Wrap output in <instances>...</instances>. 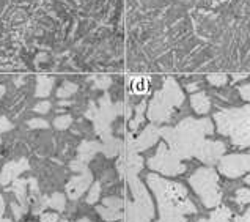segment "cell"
<instances>
[{
	"mask_svg": "<svg viewBox=\"0 0 250 222\" xmlns=\"http://www.w3.org/2000/svg\"><path fill=\"white\" fill-rule=\"evenodd\" d=\"M159 131L175 156L180 159H189V157L197 156L206 140L205 135L212 134L214 126L208 118H188L181 121L176 128H162Z\"/></svg>",
	"mask_w": 250,
	"mask_h": 222,
	"instance_id": "6da1fadb",
	"label": "cell"
},
{
	"mask_svg": "<svg viewBox=\"0 0 250 222\" xmlns=\"http://www.w3.org/2000/svg\"><path fill=\"white\" fill-rule=\"evenodd\" d=\"M146 183L158 199L161 218L186 216L197 213V206L188 199V189L181 183L167 181L156 174L146 177Z\"/></svg>",
	"mask_w": 250,
	"mask_h": 222,
	"instance_id": "7a4b0ae2",
	"label": "cell"
},
{
	"mask_svg": "<svg viewBox=\"0 0 250 222\" xmlns=\"http://www.w3.org/2000/svg\"><path fill=\"white\" fill-rule=\"evenodd\" d=\"M217 130L228 135L233 145L239 148L250 147V106L239 109H225L214 115Z\"/></svg>",
	"mask_w": 250,
	"mask_h": 222,
	"instance_id": "3957f363",
	"label": "cell"
},
{
	"mask_svg": "<svg viewBox=\"0 0 250 222\" xmlns=\"http://www.w3.org/2000/svg\"><path fill=\"white\" fill-rule=\"evenodd\" d=\"M183 91L178 87V84L171 77L166 79L162 90H159L151 99L148 107V117L151 121H168L171 113H173V107L181 106L183 103Z\"/></svg>",
	"mask_w": 250,
	"mask_h": 222,
	"instance_id": "277c9868",
	"label": "cell"
},
{
	"mask_svg": "<svg viewBox=\"0 0 250 222\" xmlns=\"http://www.w3.org/2000/svg\"><path fill=\"white\" fill-rule=\"evenodd\" d=\"M189 184L197 192L206 208H214L222 200V191L219 186V175L214 169L202 167L189 177Z\"/></svg>",
	"mask_w": 250,
	"mask_h": 222,
	"instance_id": "5b68a950",
	"label": "cell"
},
{
	"mask_svg": "<svg viewBox=\"0 0 250 222\" xmlns=\"http://www.w3.org/2000/svg\"><path fill=\"white\" fill-rule=\"evenodd\" d=\"M129 183L134 196V202L129 205L127 211V222H151L153 218V203L145 186L137 178V175H129Z\"/></svg>",
	"mask_w": 250,
	"mask_h": 222,
	"instance_id": "8992f818",
	"label": "cell"
},
{
	"mask_svg": "<svg viewBox=\"0 0 250 222\" xmlns=\"http://www.w3.org/2000/svg\"><path fill=\"white\" fill-rule=\"evenodd\" d=\"M148 166L151 170L159 172V174H164L167 177H176L186 172V166L181 162V159L175 156L166 144H161L158 147L156 155L148 159Z\"/></svg>",
	"mask_w": 250,
	"mask_h": 222,
	"instance_id": "52a82bcc",
	"label": "cell"
},
{
	"mask_svg": "<svg viewBox=\"0 0 250 222\" xmlns=\"http://www.w3.org/2000/svg\"><path fill=\"white\" fill-rule=\"evenodd\" d=\"M250 170V155H228L219 161V172L228 178H238Z\"/></svg>",
	"mask_w": 250,
	"mask_h": 222,
	"instance_id": "ba28073f",
	"label": "cell"
},
{
	"mask_svg": "<svg viewBox=\"0 0 250 222\" xmlns=\"http://www.w3.org/2000/svg\"><path fill=\"white\" fill-rule=\"evenodd\" d=\"M225 144L224 142H219V140H205L203 147L200 148V152L197 153L195 157H198L200 161L208 164V166H214V164H217L220 159H222V156L225 153Z\"/></svg>",
	"mask_w": 250,
	"mask_h": 222,
	"instance_id": "9c48e42d",
	"label": "cell"
},
{
	"mask_svg": "<svg viewBox=\"0 0 250 222\" xmlns=\"http://www.w3.org/2000/svg\"><path fill=\"white\" fill-rule=\"evenodd\" d=\"M93 181V175L90 172H83L82 175H77L74 178H71L66 184V194L69 199H79L85 191L90 188V184Z\"/></svg>",
	"mask_w": 250,
	"mask_h": 222,
	"instance_id": "30bf717a",
	"label": "cell"
},
{
	"mask_svg": "<svg viewBox=\"0 0 250 222\" xmlns=\"http://www.w3.org/2000/svg\"><path fill=\"white\" fill-rule=\"evenodd\" d=\"M159 135H161V131L156 126H151V125L146 126L145 130L142 131V134L139 135V139L134 142V152L135 153L144 152V150L154 145L156 140L159 139Z\"/></svg>",
	"mask_w": 250,
	"mask_h": 222,
	"instance_id": "8fae6325",
	"label": "cell"
},
{
	"mask_svg": "<svg viewBox=\"0 0 250 222\" xmlns=\"http://www.w3.org/2000/svg\"><path fill=\"white\" fill-rule=\"evenodd\" d=\"M25 169H28V162L25 159H21L19 162L5 164V167L0 172V183H2V186L10 184L13 180H16L18 175L22 174Z\"/></svg>",
	"mask_w": 250,
	"mask_h": 222,
	"instance_id": "7c38bea8",
	"label": "cell"
},
{
	"mask_svg": "<svg viewBox=\"0 0 250 222\" xmlns=\"http://www.w3.org/2000/svg\"><path fill=\"white\" fill-rule=\"evenodd\" d=\"M190 103H192V107L195 109L197 113H206L209 111V98L205 95V93H197L190 98Z\"/></svg>",
	"mask_w": 250,
	"mask_h": 222,
	"instance_id": "4fadbf2b",
	"label": "cell"
},
{
	"mask_svg": "<svg viewBox=\"0 0 250 222\" xmlns=\"http://www.w3.org/2000/svg\"><path fill=\"white\" fill-rule=\"evenodd\" d=\"M231 219V211L227 206H220V208L214 210L208 219H200L198 222H230Z\"/></svg>",
	"mask_w": 250,
	"mask_h": 222,
	"instance_id": "5bb4252c",
	"label": "cell"
},
{
	"mask_svg": "<svg viewBox=\"0 0 250 222\" xmlns=\"http://www.w3.org/2000/svg\"><path fill=\"white\" fill-rule=\"evenodd\" d=\"M131 87L135 95H145V93L149 90V79L145 76L134 77L131 81Z\"/></svg>",
	"mask_w": 250,
	"mask_h": 222,
	"instance_id": "9a60e30c",
	"label": "cell"
},
{
	"mask_svg": "<svg viewBox=\"0 0 250 222\" xmlns=\"http://www.w3.org/2000/svg\"><path fill=\"white\" fill-rule=\"evenodd\" d=\"M25 186H27L25 180H16L11 188H8V191H13L18 196V200L22 205V208H25Z\"/></svg>",
	"mask_w": 250,
	"mask_h": 222,
	"instance_id": "2e32d148",
	"label": "cell"
},
{
	"mask_svg": "<svg viewBox=\"0 0 250 222\" xmlns=\"http://www.w3.org/2000/svg\"><path fill=\"white\" fill-rule=\"evenodd\" d=\"M99 150L98 144H82V147L79 148V161L87 164V161H90L93 155Z\"/></svg>",
	"mask_w": 250,
	"mask_h": 222,
	"instance_id": "e0dca14e",
	"label": "cell"
},
{
	"mask_svg": "<svg viewBox=\"0 0 250 222\" xmlns=\"http://www.w3.org/2000/svg\"><path fill=\"white\" fill-rule=\"evenodd\" d=\"M98 213L101 214V218L105 219V221H120L121 218L125 216L123 213L120 210H113V208H107V206H98Z\"/></svg>",
	"mask_w": 250,
	"mask_h": 222,
	"instance_id": "ac0fdd59",
	"label": "cell"
},
{
	"mask_svg": "<svg viewBox=\"0 0 250 222\" xmlns=\"http://www.w3.org/2000/svg\"><path fill=\"white\" fill-rule=\"evenodd\" d=\"M246 183L250 184V175L246 177ZM234 200L239 203V205H246V203H250V189H238L236 191V197Z\"/></svg>",
	"mask_w": 250,
	"mask_h": 222,
	"instance_id": "d6986e66",
	"label": "cell"
},
{
	"mask_svg": "<svg viewBox=\"0 0 250 222\" xmlns=\"http://www.w3.org/2000/svg\"><path fill=\"white\" fill-rule=\"evenodd\" d=\"M46 203L51 206V208L62 211L63 208H65V196H63V194H54Z\"/></svg>",
	"mask_w": 250,
	"mask_h": 222,
	"instance_id": "ffe728a7",
	"label": "cell"
},
{
	"mask_svg": "<svg viewBox=\"0 0 250 222\" xmlns=\"http://www.w3.org/2000/svg\"><path fill=\"white\" fill-rule=\"evenodd\" d=\"M145 107H146V101H142L137 107V111H135V118L132 120V123H131V130H137V126L144 121V111H145Z\"/></svg>",
	"mask_w": 250,
	"mask_h": 222,
	"instance_id": "44dd1931",
	"label": "cell"
},
{
	"mask_svg": "<svg viewBox=\"0 0 250 222\" xmlns=\"http://www.w3.org/2000/svg\"><path fill=\"white\" fill-rule=\"evenodd\" d=\"M101 197V183H95L87 196V203H96Z\"/></svg>",
	"mask_w": 250,
	"mask_h": 222,
	"instance_id": "7402d4cb",
	"label": "cell"
},
{
	"mask_svg": "<svg viewBox=\"0 0 250 222\" xmlns=\"http://www.w3.org/2000/svg\"><path fill=\"white\" fill-rule=\"evenodd\" d=\"M103 205L107 206V208L121 210V208H123L125 202H123L121 199H118V197H105V199L103 200Z\"/></svg>",
	"mask_w": 250,
	"mask_h": 222,
	"instance_id": "603a6c76",
	"label": "cell"
},
{
	"mask_svg": "<svg viewBox=\"0 0 250 222\" xmlns=\"http://www.w3.org/2000/svg\"><path fill=\"white\" fill-rule=\"evenodd\" d=\"M208 81L212 85H224L228 81V76L225 73H216V74H209L208 76Z\"/></svg>",
	"mask_w": 250,
	"mask_h": 222,
	"instance_id": "cb8c5ba5",
	"label": "cell"
},
{
	"mask_svg": "<svg viewBox=\"0 0 250 222\" xmlns=\"http://www.w3.org/2000/svg\"><path fill=\"white\" fill-rule=\"evenodd\" d=\"M71 123V118L69 117H60L55 120V126L59 128V130H65V128H68Z\"/></svg>",
	"mask_w": 250,
	"mask_h": 222,
	"instance_id": "d4e9b609",
	"label": "cell"
},
{
	"mask_svg": "<svg viewBox=\"0 0 250 222\" xmlns=\"http://www.w3.org/2000/svg\"><path fill=\"white\" fill-rule=\"evenodd\" d=\"M71 169L76 170V172H87V164L79 161V159H76V161L71 162Z\"/></svg>",
	"mask_w": 250,
	"mask_h": 222,
	"instance_id": "484cf974",
	"label": "cell"
},
{
	"mask_svg": "<svg viewBox=\"0 0 250 222\" xmlns=\"http://www.w3.org/2000/svg\"><path fill=\"white\" fill-rule=\"evenodd\" d=\"M59 221V214L57 213H44L41 216V222H57Z\"/></svg>",
	"mask_w": 250,
	"mask_h": 222,
	"instance_id": "4316f807",
	"label": "cell"
},
{
	"mask_svg": "<svg viewBox=\"0 0 250 222\" xmlns=\"http://www.w3.org/2000/svg\"><path fill=\"white\" fill-rule=\"evenodd\" d=\"M158 222H186V216H171V218H161Z\"/></svg>",
	"mask_w": 250,
	"mask_h": 222,
	"instance_id": "83f0119b",
	"label": "cell"
},
{
	"mask_svg": "<svg viewBox=\"0 0 250 222\" xmlns=\"http://www.w3.org/2000/svg\"><path fill=\"white\" fill-rule=\"evenodd\" d=\"M239 93L242 95V98L247 99V101H250V84L249 85H242V87L239 89Z\"/></svg>",
	"mask_w": 250,
	"mask_h": 222,
	"instance_id": "f1b7e54d",
	"label": "cell"
},
{
	"mask_svg": "<svg viewBox=\"0 0 250 222\" xmlns=\"http://www.w3.org/2000/svg\"><path fill=\"white\" fill-rule=\"evenodd\" d=\"M233 222H250V210H247L242 216H236L233 219Z\"/></svg>",
	"mask_w": 250,
	"mask_h": 222,
	"instance_id": "f546056e",
	"label": "cell"
},
{
	"mask_svg": "<svg viewBox=\"0 0 250 222\" xmlns=\"http://www.w3.org/2000/svg\"><path fill=\"white\" fill-rule=\"evenodd\" d=\"M11 206H13V211H14V216H16L18 219H19L21 216H22V211H25V210H22V208H19V206H18L16 203H13Z\"/></svg>",
	"mask_w": 250,
	"mask_h": 222,
	"instance_id": "4dcf8cb0",
	"label": "cell"
},
{
	"mask_svg": "<svg viewBox=\"0 0 250 222\" xmlns=\"http://www.w3.org/2000/svg\"><path fill=\"white\" fill-rule=\"evenodd\" d=\"M30 126H42V128H44V126H47V125H46V123H44V121H42V120H32Z\"/></svg>",
	"mask_w": 250,
	"mask_h": 222,
	"instance_id": "1f68e13d",
	"label": "cell"
},
{
	"mask_svg": "<svg viewBox=\"0 0 250 222\" xmlns=\"http://www.w3.org/2000/svg\"><path fill=\"white\" fill-rule=\"evenodd\" d=\"M47 107H49V104H47V103H44V104L37 106V109H35V111H38V112H46V111H47Z\"/></svg>",
	"mask_w": 250,
	"mask_h": 222,
	"instance_id": "d6a6232c",
	"label": "cell"
},
{
	"mask_svg": "<svg viewBox=\"0 0 250 222\" xmlns=\"http://www.w3.org/2000/svg\"><path fill=\"white\" fill-rule=\"evenodd\" d=\"M3 210H5V200H3V197H0V218H2Z\"/></svg>",
	"mask_w": 250,
	"mask_h": 222,
	"instance_id": "836d02e7",
	"label": "cell"
},
{
	"mask_svg": "<svg viewBox=\"0 0 250 222\" xmlns=\"http://www.w3.org/2000/svg\"><path fill=\"white\" fill-rule=\"evenodd\" d=\"M247 74H233V79L234 81H241V79H246Z\"/></svg>",
	"mask_w": 250,
	"mask_h": 222,
	"instance_id": "e575fe53",
	"label": "cell"
},
{
	"mask_svg": "<svg viewBox=\"0 0 250 222\" xmlns=\"http://www.w3.org/2000/svg\"><path fill=\"white\" fill-rule=\"evenodd\" d=\"M77 222H91V221H88V219H81V221H77Z\"/></svg>",
	"mask_w": 250,
	"mask_h": 222,
	"instance_id": "d590c367",
	"label": "cell"
},
{
	"mask_svg": "<svg viewBox=\"0 0 250 222\" xmlns=\"http://www.w3.org/2000/svg\"><path fill=\"white\" fill-rule=\"evenodd\" d=\"M0 222H11L10 219H0Z\"/></svg>",
	"mask_w": 250,
	"mask_h": 222,
	"instance_id": "8d00e7d4",
	"label": "cell"
},
{
	"mask_svg": "<svg viewBox=\"0 0 250 222\" xmlns=\"http://www.w3.org/2000/svg\"><path fill=\"white\" fill-rule=\"evenodd\" d=\"M62 222H66V221H62Z\"/></svg>",
	"mask_w": 250,
	"mask_h": 222,
	"instance_id": "74e56055",
	"label": "cell"
}]
</instances>
